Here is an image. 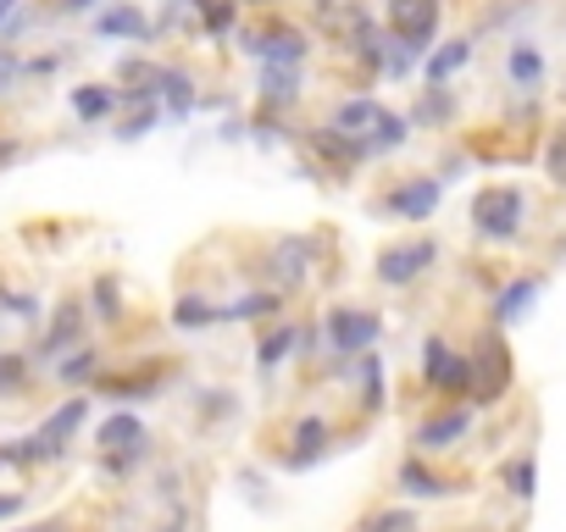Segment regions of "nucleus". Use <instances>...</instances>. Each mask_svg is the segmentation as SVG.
Returning a JSON list of instances; mask_svg holds the SVG:
<instances>
[{
    "label": "nucleus",
    "mask_w": 566,
    "mask_h": 532,
    "mask_svg": "<svg viewBox=\"0 0 566 532\" xmlns=\"http://www.w3.org/2000/svg\"><path fill=\"white\" fill-rule=\"evenodd\" d=\"M544 172L555 189H566V123L549 128V145H544Z\"/></svg>",
    "instance_id": "72a5a7b5"
},
{
    "label": "nucleus",
    "mask_w": 566,
    "mask_h": 532,
    "mask_svg": "<svg viewBox=\"0 0 566 532\" xmlns=\"http://www.w3.org/2000/svg\"><path fill=\"white\" fill-rule=\"evenodd\" d=\"M101 40H134V45H156V23L145 18L139 0H112V7L95 18Z\"/></svg>",
    "instance_id": "dca6fc26"
},
{
    "label": "nucleus",
    "mask_w": 566,
    "mask_h": 532,
    "mask_svg": "<svg viewBox=\"0 0 566 532\" xmlns=\"http://www.w3.org/2000/svg\"><path fill=\"white\" fill-rule=\"evenodd\" d=\"M0 306H7L12 317H23V322L45 317V311H40V295H23V289H7V284H0Z\"/></svg>",
    "instance_id": "e433bc0d"
},
{
    "label": "nucleus",
    "mask_w": 566,
    "mask_h": 532,
    "mask_svg": "<svg viewBox=\"0 0 566 532\" xmlns=\"http://www.w3.org/2000/svg\"><path fill=\"white\" fill-rule=\"evenodd\" d=\"M161 34H184V40H200V23H195V0H161V18H156V40Z\"/></svg>",
    "instance_id": "473e14b6"
},
{
    "label": "nucleus",
    "mask_w": 566,
    "mask_h": 532,
    "mask_svg": "<svg viewBox=\"0 0 566 532\" xmlns=\"http://www.w3.org/2000/svg\"><path fill=\"white\" fill-rule=\"evenodd\" d=\"M455 117H461V100H455V89H450V84H428V89L417 95V106L406 111V123H411V128H428V134L450 128Z\"/></svg>",
    "instance_id": "6ab92c4d"
},
{
    "label": "nucleus",
    "mask_w": 566,
    "mask_h": 532,
    "mask_svg": "<svg viewBox=\"0 0 566 532\" xmlns=\"http://www.w3.org/2000/svg\"><path fill=\"white\" fill-rule=\"evenodd\" d=\"M389 106L378 100V95H339L334 100V111H328V123L334 128H345V134H356V139H367L373 128H378V117H384Z\"/></svg>",
    "instance_id": "4be33fe9"
},
{
    "label": "nucleus",
    "mask_w": 566,
    "mask_h": 532,
    "mask_svg": "<svg viewBox=\"0 0 566 532\" xmlns=\"http://www.w3.org/2000/svg\"><path fill=\"white\" fill-rule=\"evenodd\" d=\"M51 12H56V18H84V12H95V0H56Z\"/></svg>",
    "instance_id": "58836bf2"
},
{
    "label": "nucleus",
    "mask_w": 566,
    "mask_h": 532,
    "mask_svg": "<svg viewBox=\"0 0 566 532\" xmlns=\"http://www.w3.org/2000/svg\"><path fill=\"white\" fill-rule=\"evenodd\" d=\"M544 295V273H516V278H505L500 289H494V306H489V322L494 328H511V322H522L527 311H533V300Z\"/></svg>",
    "instance_id": "2eb2a0df"
},
{
    "label": "nucleus",
    "mask_w": 566,
    "mask_h": 532,
    "mask_svg": "<svg viewBox=\"0 0 566 532\" xmlns=\"http://www.w3.org/2000/svg\"><path fill=\"white\" fill-rule=\"evenodd\" d=\"M156 106H161L167 123H189V111L200 106V78H195V67H184V62H161Z\"/></svg>",
    "instance_id": "4468645a"
},
{
    "label": "nucleus",
    "mask_w": 566,
    "mask_h": 532,
    "mask_svg": "<svg viewBox=\"0 0 566 532\" xmlns=\"http://www.w3.org/2000/svg\"><path fill=\"white\" fill-rule=\"evenodd\" d=\"M472 405H500L505 394H511V344H505V328H478V339H472Z\"/></svg>",
    "instance_id": "20e7f679"
},
{
    "label": "nucleus",
    "mask_w": 566,
    "mask_h": 532,
    "mask_svg": "<svg viewBox=\"0 0 566 532\" xmlns=\"http://www.w3.org/2000/svg\"><path fill=\"white\" fill-rule=\"evenodd\" d=\"M384 34L395 45H406L417 62L433 51L439 29H444V0H384Z\"/></svg>",
    "instance_id": "7ed1b4c3"
},
{
    "label": "nucleus",
    "mask_w": 566,
    "mask_h": 532,
    "mask_svg": "<svg viewBox=\"0 0 566 532\" xmlns=\"http://www.w3.org/2000/svg\"><path fill=\"white\" fill-rule=\"evenodd\" d=\"M317 249L323 238L317 233H277L266 244V260H261V273H266V289H306L312 273H317Z\"/></svg>",
    "instance_id": "39448f33"
},
{
    "label": "nucleus",
    "mask_w": 566,
    "mask_h": 532,
    "mask_svg": "<svg viewBox=\"0 0 566 532\" xmlns=\"http://www.w3.org/2000/svg\"><path fill=\"white\" fill-rule=\"evenodd\" d=\"M395 482H400L406 499H450V493H455V482H450L444 471H433L428 455H406V460L395 466Z\"/></svg>",
    "instance_id": "a211bd4d"
},
{
    "label": "nucleus",
    "mask_w": 566,
    "mask_h": 532,
    "mask_svg": "<svg viewBox=\"0 0 566 532\" xmlns=\"http://www.w3.org/2000/svg\"><path fill=\"white\" fill-rule=\"evenodd\" d=\"M67 106H73L78 123H106V117L117 111V89H112V84H78V89L67 95Z\"/></svg>",
    "instance_id": "a878e982"
},
{
    "label": "nucleus",
    "mask_w": 566,
    "mask_h": 532,
    "mask_svg": "<svg viewBox=\"0 0 566 532\" xmlns=\"http://www.w3.org/2000/svg\"><path fill=\"white\" fill-rule=\"evenodd\" d=\"M156 123H161V106H134V111L117 123V139H123V145H134V139H145Z\"/></svg>",
    "instance_id": "f704fd0d"
},
{
    "label": "nucleus",
    "mask_w": 566,
    "mask_h": 532,
    "mask_svg": "<svg viewBox=\"0 0 566 532\" xmlns=\"http://www.w3.org/2000/svg\"><path fill=\"white\" fill-rule=\"evenodd\" d=\"M527 227V194L516 183H483L472 194V233L483 244H516Z\"/></svg>",
    "instance_id": "f03ea898"
},
{
    "label": "nucleus",
    "mask_w": 566,
    "mask_h": 532,
    "mask_svg": "<svg viewBox=\"0 0 566 532\" xmlns=\"http://www.w3.org/2000/svg\"><path fill=\"white\" fill-rule=\"evenodd\" d=\"M101 372H106V350H101V344H78L73 355L56 361V377H62L67 389H84V394L101 383Z\"/></svg>",
    "instance_id": "5701e85b"
},
{
    "label": "nucleus",
    "mask_w": 566,
    "mask_h": 532,
    "mask_svg": "<svg viewBox=\"0 0 566 532\" xmlns=\"http://www.w3.org/2000/svg\"><path fill=\"white\" fill-rule=\"evenodd\" d=\"M283 311V295L277 289H250V295H239L233 306H222V322H266V317H277Z\"/></svg>",
    "instance_id": "7c9ffc66"
},
{
    "label": "nucleus",
    "mask_w": 566,
    "mask_h": 532,
    "mask_svg": "<svg viewBox=\"0 0 566 532\" xmlns=\"http://www.w3.org/2000/svg\"><path fill=\"white\" fill-rule=\"evenodd\" d=\"M23 84V51L18 45H0V95H12Z\"/></svg>",
    "instance_id": "4c0bfd02"
},
{
    "label": "nucleus",
    "mask_w": 566,
    "mask_h": 532,
    "mask_svg": "<svg viewBox=\"0 0 566 532\" xmlns=\"http://www.w3.org/2000/svg\"><path fill=\"white\" fill-rule=\"evenodd\" d=\"M306 100V67H261L255 73V106L266 117H283Z\"/></svg>",
    "instance_id": "ddd939ff"
},
{
    "label": "nucleus",
    "mask_w": 566,
    "mask_h": 532,
    "mask_svg": "<svg viewBox=\"0 0 566 532\" xmlns=\"http://www.w3.org/2000/svg\"><path fill=\"white\" fill-rule=\"evenodd\" d=\"M18 7H23V0H0V29H7V18H12Z\"/></svg>",
    "instance_id": "79ce46f5"
},
{
    "label": "nucleus",
    "mask_w": 566,
    "mask_h": 532,
    "mask_svg": "<svg viewBox=\"0 0 566 532\" xmlns=\"http://www.w3.org/2000/svg\"><path fill=\"white\" fill-rule=\"evenodd\" d=\"M350 377H361V411L367 416H378L384 405H389V394H384V355H356V372Z\"/></svg>",
    "instance_id": "2f4dec72"
},
{
    "label": "nucleus",
    "mask_w": 566,
    "mask_h": 532,
    "mask_svg": "<svg viewBox=\"0 0 566 532\" xmlns=\"http://www.w3.org/2000/svg\"><path fill=\"white\" fill-rule=\"evenodd\" d=\"M328 438H334V427L323 422V416H301L295 422V433H290V455H283V466L290 471H306V466H317L323 455H328Z\"/></svg>",
    "instance_id": "aec40b11"
},
{
    "label": "nucleus",
    "mask_w": 566,
    "mask_h": 532,
    "mask_svg": "<svg viewBox=\"0 0 566 532\" xmlns=\"http://www.w3.org/2000/svg\"><path fill=\"white\" fill-rule=\"evenodd\" d=\"M439 266V238L433 233H417V238H400V244H384L378 260H373V278L384 289H411L422 284L428 273Z\"/></svg>",
    "instance_id": "423d86ee"
},
{
    "label": "nucleus",
    "mask_w": 566,
    "mask_h": 532,
    "mask_svg": "<svg viewBox=\"0 0 566 532\" xmlns=\"http://www.w3.org/2000/svg\"><path fill=\"white\" fill-rule=\"evenodd\" d=\"M84 306H90L101 322H123V311H128V306H123V278H117V273H101V278L84 289Z\"/></svg>",
    "instance_id": "c756f323"
},
{
    "label": "nucleus",
    "mask_w": 566,
    "mask_h": 532,
    "mask_svg": "<svg viewBox=\"0 0 566 532\" xmlns=\"http://www.w3.org/2000/svg\"><path fill=\"white\" fill-rule=\"evenodd\" d=\"M439 200H444V178H433V172H417V178H400V183H389V189L373 200V211H384V216H400V222H428V216L439 211Z\"/></svg>",
    "instance_id": "9d476101"
},
{
    "label": "nucleus",
    "mask_w": 566,
    "mask_h": 532,
    "mask_svg": "<svg viewBox=\"0 0 566 532\" xmlns=\"http://www.w3.org/2000/svg\"><path fill=\"white\" fill-rule=\"evenodd\" d=\"M239 51L255 67H306L312 62V34L277 12H261V23L239 29Z\"/></svg>",
    "instance_id": "f257e3e1"
},
{
    "label": "nucleus",
    "mask_w": 566,
    "mask_h": 532,
    "mask_svg": "<svg viewBox=\"0 0 566 532\" xmlns=\"http://www.w3.org/2000/svg\"><path fill=\"white\" fill-rule=\"evenodd\" d=\"M422 389L439 400H472V361L444 333L422 339Z\"/></svg>",
    "instance_id": "6e6552de"
},
{
    "label": "nucleus",
    "mask_w": 566,
    "mask_h": 532,
    "mask_svg": "<svg viewBox=\"0 0 566 532\" xmlns=\"http://www.w3.org/2000/svg\"><path fill=\"white\" fill-rule=\"evenodd\" d=\"M233 7H250V12H277V0H233Z\"/></svg>",
    "instance_id": "a19ab883"
},
{
    "label": "nucleus",
    "mask_w": 566,
    "mask_h": 532,
    "mask_svg": "<svg viewBox=\"0 0 566 532\" xmlns=\"http://www.w3.org/2000/svg\"><path fill=\"white\" fill-rule=\"evenodd\" d=\"M23 493H0V521H12V515H23Z\"/></svg>",
    "instance_id": "ea45409f"
},
{
    "label": "nucleus",
    "mask_w": 566,
    "mask_h": 532,
    "mask_svg": "<svg viewBox=\"0 0 566 532\" xmlns=\"http://www.w3.org/2000/svg\"><path fill=\"white\" fill-rule=\"evenodd\" d=\"M544 51L533 45V40H511L505 45V84L516 89V95H538L544 89Z\"/></svg>",
    "instance_id": "f3484780"
},
{
    "label": "nucleus",
    "mask_w": 566,
    "mask_h": 532,
    "mask_svg": "<svg viewBox=\"0 0 566 532\" xmlns=\"http://www.w3.org/2000/svg\"><path fill=\"white\" fill-rule=\"evenodd\" d=\"M472 433V405H444L411 427V455H450Z\"/></svg>",
    "instance_id": "f8f14e48"
},
{
    "label": "nucleus",
    "mask_w": 566,
    "mask_h": 532,
    "mask_svg": "<svg viewBox=\"0 0 566 532\" xmlns=\"http://www.w3.org/2000/svg\"><path fill=\"white\" fill-rule=\"evenodd\" d=\"M18 532H62L56 521H45V526H18Z\"/></svg>",
    "instance_id": "37998d69"
},
{
    "label": "nucleus",
    "mask_w": 566,
    "mask_h": 532,
    "mask_svg": "<svg viewBox=\"0 0 566 532\" xmlns=\"http://www.w3.org/2000/svg\"><path fill=\"white\" fill-rule=\"evenodd\" d=\"M472 56H478V40H472V34H455V40L433 45V51L422 56V84H450Z\"/></svg>",
    "instance_id": "412c9836"
},
{
    "label": "nucleus",
    "mask_w": 566,
    "mask_h": 532,
    "mask_svg": "<svg viewBox=\"0 0 566 532\" xmlns=\"http://www.w3.org/2000/svg\"><path fill=\"white\" fill-rule=\"evenodd\" d=\"M134 444H145V427H139L134 411H117V416H106V422L95 427V449H101V455H112V449H134Z\"/></svg>",
    "instance_id": "cd10ccee"
},
{
    "label": "nucleus",
    "mask_w": 566,
    "mask_h": 532,
    "mask_svg": "<svg viewBox=\"0 0 566 532\" xmlns=\"http://www.w3.org/2000/svg\"><path fill=\"white\" fill-rule=\"evenodd\" d=\"M500 482H505V493H511L516 504H533V493H538V460H533V449H516V455L500 466Z\"/></svg>",
    "instance_id": "b1692460"
},
{
    "label": "nucleus",
    "mask_w": 566,
    "mask_h": 532,
    "mask_svg": "<svg viewBox=\"0 0 566 532\" xmlns=\"http://www.w3.org/2000/svg\"><path fill=\"white\" fill-rule=\"evenodd\" d=\"M217 322H222V306H217V300H206V295H178V300H172V328L206 333V328H217Z\"/></svg>",
    "instance_id": "bb28decb"
},
{
    "label": "nucleus",
    "mask_w": 566,
    "mask_h": 532,
    "mask_svg": "<svg viewBox=\"0 0 566 532\" xmlns=\"http://www.w3.org/2000/svg\"><path fill=\"white\" fill-rule=\"evenodd\" d=\"M323 339H328V355H367L378 350L384 339V317L373 306H328L323 311Z\"/></svg>",
    "instance_id": "0eeeda50"
},
{
    "label": "nucleus",
    "mask_w": 566,
    "mask_h": 532,
    "mask_svg": "<svg viewBox=\"0 0 566 532\" xmlns=\"http://www.w3.org/2000/svg\"><path fill=\"white\" fill-rule=\"evenodd\" d=\"M301 145H306V156H312L317 167H328L334 178H350L356 167H367V161H373L367 139H356V134H345V128H334V123L301 128Z\"/></svg>",
    "instance_id": "1a4fd4ad"
},
{
    "label": "nucleus",
    "mask_w": 566,
    "mask_h": 532,
    "mask_svg": "<svg viewBox=\"0 0 566 532\" xmlns=\"http://www.w3.org/2000/svg\"><path fill=\"white\" fill-rule=\"evenodd\" d=\"M195 23H200V40H228L239 34V7L233 0H195Z\"/></svg>",
    "instance_id": "c85d7f7f"
},
{
    "label": "nucleus",
    "mask_w": 566,
    "mask_h": 532,
    "mask_svg": "<svg viewBox=\"0 0 566 532\" xmlns=\"http://www.w3.org/2000/svg\"><path fill=\"white\" fill-rule=\"evenodd\" d=\"M84 295H67L56 311H51V328H45V339L29 350V366H56L62 355H73L78 344H84Z\"/></svg>",
    "instance_id": "9b49d317"
},
{
    "label": "nucleus",
    "mask_w": 566,
    "mask_h": 532,
    "mask_svg": "<svg viewBox=\"0 0 566 532\" xmlns=\"http://www.w3.org/2000/svg\"><path fill=\"white\" fill-rule=\"evenodd\" d=\"M361 532H417V515H411L406 504H400V510L389 504V510H378V515H367V526H361Z\"/></svg>",
    "instance_id": "c9c22d12"
},
{
    "label": "nucleus",
    "mask_w": 566,
    "mask_h": 532,
    "mask_svg": "<svg viewBox=\"0 0 566 532\" xmlns=\"http://www.w3.org/2000/svg\"><path fill=\"white\" fill-rule=\"evenodd\" d=\"M290 350H301V328H295V322H277V328H266V333L255 339V366L272 372V366L290 361Z\"/></svg>",
    "instance_id": "393cba45"
}]
</instances>
